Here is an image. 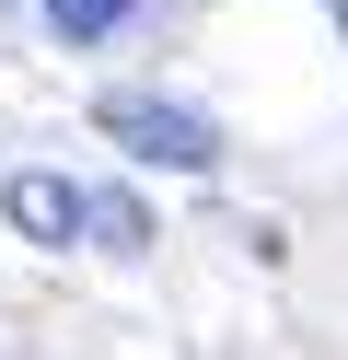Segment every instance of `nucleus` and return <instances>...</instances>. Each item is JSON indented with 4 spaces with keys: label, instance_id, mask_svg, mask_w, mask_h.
<instances>
[{
    "label": "nucleus",
    "instance_id": "1",
    "mask_svg": "<svg viewBox=\"0 0 348 360\" xmlns=\"http://www.w3.org/2000/svg\"><path fill=\"white\" fill-rule=\"evenodd\" d=\"M105 128L139 163H174V174H209V151H221V128L198 105H174V94H105Z\"/></svg>",
    "mask_w": 348,
    "mask_h": 360
},
{
    "label": "nucleus",
    "instance_id": "3",
    "mask_svg": "<svg viewBox=\"0 0 348 360\" xmlns=\"http://www.w3.org/2000/svg\"><path fill=\"white\" fill-rule=\"evenodd\" d=\"M128 24H139V0H46V35L58 47H116Z\"/></svg>",
    "mask_w": 348,
    "mask_h": 360
},
{
    "label": "nucleus",
    "instance_id": "2",
    "mask_svg": "<svg viewBox=\"0 0 348 360\" xmlns=\"http://www.w3.org/2000/svg\"><path fill=\"white\" fill-rule=\"evenodd\" d=\"M0 210H12V233H35V244L82 233V186H58V174H0Z\"/></svg>",
    "mask_w": 348,
    "mask_h": 360
},
{
    "label": "nucleus",
    "instance_id": "4",
    "mask_svg": "<svg viewBox=\"0 0 348 360\" xmlns=\"http://www.w3.org/2000/svg\"><path fill=\"white\" fill-rule=\"evenodd\" d=\"M82 233L105 244V256H139V244H151V210H139V198H116V186H93V198H82Z\"/></svg>",
    "mask_w": 348,
    "mask_h": 360
}]
</instances>
